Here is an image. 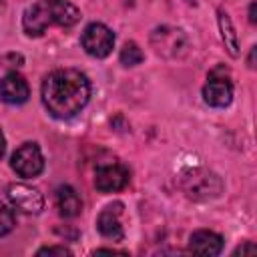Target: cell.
Listing matches in <instances>:
<instances>
[{"mask_svg": "<svg viewBox=\"0 0 257 257\" xmlns=\"http://www.w3.org/2000/svg\"><path fill=\"white\" fill-rule=\"evenodd\" d=\"M118 58H120V62H122L124 66H137L139 62H143V50L139 48V44L126 42V44L122 46Z\"/></svg>", "mask_w": 257, "mask_h": 257, "instance_id": "9a60e30c", "label": "cell"}, {"mask_svg": "<svg viewBox=\"0 0 257 257\" xmlns=\"http://www.w3.org/2000/svg\"><path fill=\"white\" fill-rule=\"evenodd\" d=\"M38 255H70V249L52 245V247H42V249L38 251Z\"/></svg>", "mask_w": 257, "mask_h": 257, "instance_id": "e0dca14e", "label": "cell"}, {"mask_svg": "<svg viewBox=\"0 0 257 257\" xmlns=\"http://www.w3.org/2000/svg\"><path fill=\"white\" fill-rule=\"evenodd\" d=\"M223 249V237L215 231H195L189 239V251L197 253V255H219Z\"/></svg>", "mask_w": 257, "mask_h": 257, "instance_id": "7c38bea8", "label": "cell"}, {"mask_svg": "<svg viewBox=\"0 0 257 257\" xmlns=\"http://www.w3.org/2000/svg\"><path fill=\"white\" fill-rule=\"evenodd\" d=\"M120 213H122V205L114 203L108 205L100 211L98 219H96V229L100 231L102 237L112 239V241H120L122 239V225H120Z\"/></svg>", "mask_w": 257, "mask_h": 257, "instance_id": "30bf717a", "label": "cell"}, {"mask_svg": "<svg viewBox=\"0 0 257 257\" xmlns=\"http://www.w3.org/2000/svg\"><path fill=\"white\" fill-rule=\"evenodd\" d=\"M14 227V213L10 207H6L4 203H0V237L10 233Z\"/></svg>", "mask_w": 257, "mask_h": 257, "instance_id": "2e32d148", "label": "cell"}, {"mask_svg": "<svg viewBox=\"0 0 257 257\" xmlns=\"http://www.w3.org/2000/svg\"><path fill=\"white\" fill-rule=\"evenodd\" d=\"M183 187L191 199H211L217 197L221 191V181L217 175L203 171V169H193L189 177L183 179Z\"/></svg>", "mask_w": 257, "mask_h": 257, "instance_id": "5b68a950", "label": "cell"}, {"mask_svg": "<svg viewBox=\"0 0 257 257\" xmlns=\"http://www.w3.org/2000/svg\"><path fill=\"white\" fill-rule=\"evenodd\" d=\"M126 183H128V171L118 163L100 165L94 173V187L102 193L120 191L126 187Z\"/></svg>", "mask_w": 257, "mask_h": 257, "instance_id": "ba28073f", "label": "cell"}, {"mask_svg": "<svg viewBox=\"0 0 257 257\" xmlns=\"http://www.w3.org/2000/svg\"><path fill=\"white\" fill-rule=\"evenodd\" d=\"M10 165H12V169H14L20 177H36V175H40V171L44 169V159H42V153H40L38 145H34V143H24V145L18 147L16 153L12 155Z\"/></svg>", "mask_w": 257, "mask_h": 257, "instance_id": "8992f818", "label": "cell"}, {"mask_svg": "<svg viewBox=\"0 0 257 257\" xmlns=\"http://www.w3.org/2000/svg\"><path fill=\"white\" fill-rule=\"evenodd\" d=\"M219 28H221V36H223V42H225V48L229 50L231 56H237L239 54V44H237V34L233 30V24H231V18L219 10Z\"/></svg>", "mask_w": 257, "mask_h": 257, "instance_id": "5bb4252c", "label": "cell"}, {"mask_svg": "<svg viewBox=\"0 0 257 257\" xmlns=\"http://www.w3.org/2000/svg\"><path fill=\"white\" fill-rule=\"evenodd\" d=\"M56 209L66 219H72V217H76L80 213L82 201H80L78 193L70 185H62V187L56 189Z\"/></svg>", "mask_w": 257, "mask_h": 257, "instance_id": "4fadbf2b", "label": "cell"}, {"mask_svg": "<svg viewBox=\"0 0 257 257\" xmlns=\"http://www.w3.org/2000/svg\"><path fill=\"white\" fill-rule=\"evenodd\" d=\"M151 42L155 52L167 58H179L187 50V36L183 34V30L171 28V26L157 28L151 36Z\"/></svg>", "mask_w": 257, "mask_h": 257, "instance_id": "277c9868", "label": "cell"}, {"mask_svg": "<svg viewBox=\"0 0 257 257\" xmlns=\"http://www.w3.org/2000/svg\"><path fill=\"white\" fill-rule=\"evenodd\" d=\"M245 253H251L253 255V253H257V247L249 241V243H245V245H241V247L235 249V255H245Z\"/></svg>", "mask_w": 257, "mask_h": 257, "instance_id": "ac0fdd59", "label": "cell"}, {"mask_svg": "<svg viewBox=\"0 0 257 257\" xmlns=\"http://www.w3.org/2000/svg\"><path fill=\"white\" fill-rule=\"evenodd\" d=\"M0 96L4 102L8 104H22L28 100L30 96V88H28V82L16 74V72H10L6 74L2 80H0Z\"/></svg>", "mask_w": 257, "mask_h": 257, "instance_id": "8fae6325", "label": "cell"}, {"mask_svg": "<svg viewBox=\"0 0 257 257\" xmlns=\"http://www.w3.org/2000/svg\"><path fill=\"white\" fill-rule=\"evenodd\" d=\"M205 102L211 106H227L233 98V84L223 68H215L203 88Z\"/></svg>", "mask_w": 257, "mask_h": 257, "instance_id": "52a82bcc", "label": "cell"}, {"mask_svg": "<svg viewBox=\"0 0 257 257\" xmlns=\"http://www.w3.org/2000/svg\"><path fill=\"white\" fill-rule=\"evenodd\" d=\"M80 20V12L66 0H40L26 8L22 28L28 36H40L48 26H74Z\"/></svg>", "mask_w": 257, "mask_h": 257, "instance_id": "7a4b0ae2", "label": "cell"}, {"mask_svg": "<svg viewBox=\"0 0 257 257\" xmlns=\"http://www.w3.org/2000/svg\"><path fill=\"white\" fill-rule=\"evenodd\" d=\"M4 149H6V141H4V135H2V131H0V159H2V155H4Z\"/></svg>", "mask_w": 257, "mask_h": 257, "instance_id": "d6986e66", "label": "cell"}, {"mask_svg": "<svg viewBox=\"0 0 257 257\" xmlns=\"http://www.w3.org/2000/svg\"><path fill=\"white\" fill-rule=\"evenodd\" d=\"M8 199H10V203H12L16 209H20V211H24V213L36 215V213H40V211L44 209V197H42L36 189L28 187V185H24V183H14V185H10V187H8Z\"/></svg>", "mask_w": 257, "mask_h": 257, "instance_id": "9c48e42d", "label": "cell"}, {"mask_svg": "<svg viewBox=\"0 0 257 257\" xmlns=\"http://www.w3.org/2000/svg\"><path fill=\"white\" fill-rule=\"evenodd\" d=\"M80 44L90 56L104 58L106 54H110V50L114 46V34L108 26H104L100 22H92L84 28Z\"/></svg>", "mask_w": 257, "mask_h": 257, "instance_id": "3957f363", "label": "cell"}, {"mask_svg": "<svg viewBox=\"0 0 257 257\" xmlns=\"http://www.w3.org/2000/svg\"><path fill=\"white\" fill-rule=\"evenodd\" d=\"M249 20H251V22H255V2L249 6Z\"/></svg>", "mask_w": 257, "mask_h": 257, "instance_id": "ffe728a7", "label": "cell"}, {"mask_svg": "<svg viewBox=\"0 0 257 257\" xmlns=\"http://www.w3.org/2000/svg\"><path fill=\"white\" fill-rule=\"evenodd\" d=\"M90 96L88 78L74 68H60L46 76L42 84V102L56 118H70L84 108Z\"/></svg>", "mask_w": 257, "mask_h": 257, "instance_id": "6da1fadb", "label": "cell"}]
</instances>
